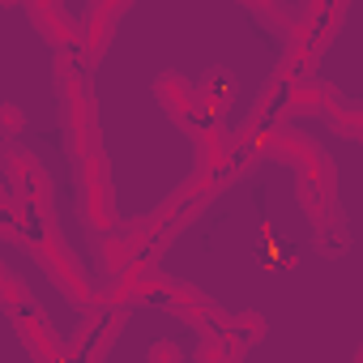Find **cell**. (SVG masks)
<instances>
[{
    "label": "cell",
    "instance_id": "6da1fadb",
    "mask_svg": "<svg viewBox=\"0 0 363 363\" xmlns=\"http://www.w3.org/2000/svg\"><path fill=\"white\" fill-rule=\"evenodd\" d=\"M124 13V5H94L86 9V22H82V43H86V60H94L111 35V22Z\"/></svg>",
    "mask_w": 363,
    "mask_h": 363
},
{
    "label": "cell",
    "instance_id": "7a4b0ae2",
    "mask_svg": "<svg viewBox=\"0 0 363 363\" xmlns=\"http://www.w3.org/2000/svg\"><path fill=\"white\" fill-rule=\"evenodd\" d=\"M158 94L167 99V111H171L179 124H189V111L201 107V103L193 99V86H189L184 77H175V73H171V77H158Z\"/></svg>",
    "mask_w": 363,
    "mask_h": 363
},
{
    "label": "cell",
    "instance_id": "3957f363",
    "mask_svg": "<svg viewBox=\"0 0 363 363\" xmlns=\"http://www.w3.org/2000/svg\"><path fill=\"white\" fill-rule=\"evenodd\" d=\"M150 363H179V350H175L171 342H158V346L150 350Z\"/></svg>",
    "mask_w": 363,
    "mask_h": 363
}]
</instances>
